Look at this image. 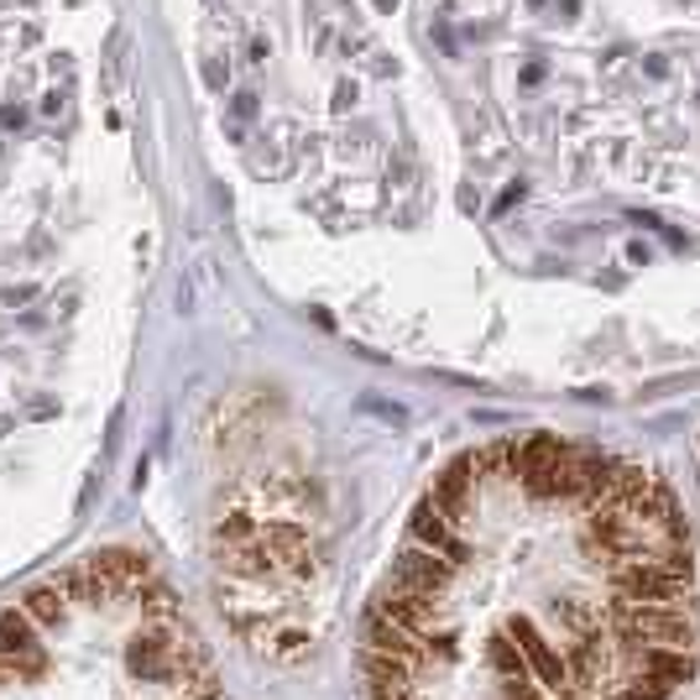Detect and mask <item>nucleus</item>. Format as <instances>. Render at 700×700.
Masks as SVG:
<instances>
[{"instance_id": "1", "label": "nucleus", "mask_w": 700, "mask_h": 700, "mask_svg": "<svg viewBox=\"0 0 700 700\" xmlns=\"http://www.w3.org/2000/svg\"><path fill=\"white\" fill-rule=\"evenodd\" d=\"M0 700H215V679L157 570L99 549L0 612Z\"/></svg>"}, {"instance_id": "2", "label": "nucleus", "mask_w": 700, "mask_h": 700, "mask_svg": "<svg viewBox=\"0 0 700 700\" xmlns=\"http://www.w3.org/2000/svg\"><path fill=\"white\" fill-rule=\"evenodd\" d=\"M617 622H622V643L638 649V643H649V649H690L696 643V628H690V617L679 612V606H617Z\"/></svg>"}, {"instance_id": "3", "label": "nucleus", "mask_w": 700, "mask_h": 700, "mask_svg": "<svg viewBox=\"0 0 700 700\" xmlns=\"http://www.w3.org/2000/svg\"><path fill=\"white\" fill-rule=\"evenodd\" d=\"M612 585H617V602H628V606H679L685 591H690V580L664 576L649 555L617 559L612 565Z\"/></svg>"}, {"instance_id": "4", "label": "nucleus", "mask_w": 700, "mask_h": 700, "mask_svg": "<svg viewBox=\"0 0 700 700\" xmlns=\"http://www.w3.org/2000/svg\"><path fill=\"white\" fill-rule=\"evenodd\" d=\"M632 669L675 690V685L696 679V659H690V649H638L632 653Z\"/></svg>"}, {"instance_id": "5", "label": "nucleus", "mask_w": 700, "mask_h": 700, "mask_svg": "<svg viewBox=\"0 0 700 700\" xmlns=\"http://www.w3.org/2000/svg\"><path fill=\"white\" fill-rule=\"evenodd\" d=\"M549 612H555L559 628L576 632V638H596V628H602L596 606H591V602H576V596H559V602H549Z\"/></svg>"}, {"instance_id": "6", "label": "nucleus", "mask_w": 700, "mask_h": 700, "mask_svg": "<svg viewBox=\"0 0 700 700\" xmlns=\"http://www.w3.org/2000/svg\"><path fill=\"white\" fill-rule=\"evenodd\" d=\"M664 696H669V685H659L649 675H628L612 685V700H664Z\"/></svg>"}, {"instance_id": "7", "label": "nucleus", "mask_w": 700, "mask_h": 700, "mask_svg": "<svg viewBox=\"0 0 700 700\" xmlns=\"http://www.w3.org/2000/svg\"><path fill=\"white\" fill-rule=\"evenodd\" d=\"M126 79V32H110V48H105V90H121Z\"/></svg>"}, {"instance_id": "8", "label": "nucleus", "mask_w": 700, "mask_h": 700, "mask_svg": "<svg viewBox=\"0 0 700 700\" xmlns=\"http://www.w3.org/2000/svg\"><path fill=\"white\" fill-rule=\"evenodd\" d=\"M236 116H241V121H246V116H257V95H241V99H236Z\"/></svg>"}, {"instance_id": "9", "label": "nucleus", "mask_w": 700, "mask_h": 700, "mask_svg": "<svg viewBox=\"0 0 700 700\" xmlns=\"http://www.w3.org/2000/svg\"><path fill=\"white\" fill-rule=\"evenodd\" d=\"M377 5H382V11H392V5H398V0H377Z\"/></svg>"}]
</instances>
